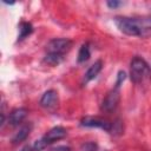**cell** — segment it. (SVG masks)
Segmentation results:
<instances>
[{"mask_svg": "<svg viewBox=\"0 0 151 151\" xmlns=\"http://www.w3.org/2000/svg\"><path fill=\"white\" fill-rule=\"evenodd\" d=\"M72 47V41L66 38H55L48 41L46 45V51L47 53H53L58 55H63L67 53Z\"/></svg>", "mask_w": 151, "mask_h": 151, "instance_id": "277c9868", "label": "cell"}, {"mask_svg": "<svg viewBox=\"0 0 151 151\" xmlns=\"http://www.w3.org/2000/svg\"><path fill=\"white\" fill-rule=\"evenodd\" d=\"M124 79H125V73H124L123 71L118 72V76H117V81H116V86H114V87H118V88H119V86H120V84L124 81Z\"/></svg>", "mask_w": 151, "mask_h": 151, "instance_id": "9a60e30c", "label": "cell"}, {"mask_svg": "<svg viewBox=\"0 0 151 151\" xmlns=\"http://www.w3.org/2000/svg\"><path fill=\"white\" fill-rule=\"evenodd\" d=\"M51 151H71V149L68 146H57V147H53L51 149Z\"/></svg>", "mask_w": 151, "mask_h": 151, "instance_id": "e0dca14e", "label": "cell"}, {"mask_svg": "<svg viewBox=\"0 0 151 151\" xmlns=\"http://www.w3.org/2000/svg\"><path fill=\"white\" fill-rule=\"evenodd\" d=\"M66 134H67L66 129H64L61 126L52 127L48 132H46L45 136H42L40 139H38V140L34 142V144L31 146L32 147V151H41L47 145H50V144H52V143H54L57 140L63 139Z\"/></svg>", "mask_w": 151, "mask_h": 151, "instance_id": "7a4b0ae2", "label": "cell"}, {"mask_svg": "<svg viewBox=\"0 0 151 151\" xmlns=\"http://www.w3.org/2000/svg\"><path fill=\"white\" fill-rule=\"evenodd\" d=\"M90 55H91V51H90V45L86 42V44H83L80 50H79V53H78V63H85L90 59Z\"/></svg>", "mask_w": 151, "mask_h": 151, "instance_id": "7c38bea8", "label": "cell"}, {"mask_svg": "<svg viewBox=\"0 0 151 151\" xmlns=\"http://www.w3.org/2000/svg\"><path fill=\"white\" fill-rule=\"evenodd\" d=\"M63 55H58V54H53V53H47L44 58V63H46L50 66H55L58 64L61 63L63 60Z\"/></svg>", "mask_w": 151, "mask_h": 151, "instance_id": "4fadbf2b", "label": "cell"}, {"mask_svg": "<svg viewBox=\"0 0 151 151\" xmlns=\"http://www.w3.org/2000/svg\"><path fill=\"white\" fill-rule=\"evenodd\" d=\"M31 132V125H24L19 129V131L15 133V136L13 137L12 142L13 143H20L22 140H25L27 138V136Z\"/></svg>", "mask_w": 151, "mask_h": 151, "instance_id": "8fae6325", "label": "cell"}, {"mask_svg": "<svg viewBox=\"0 0 151 151\" xmlns=\"http://www.w3.org/2000/svg\"><path fill=\"white\" fill-rule=\"evenodd\" d=\"M80 125L86 126V127H98L105 131L111 130V123H109L107 120L103 118H98V117H85L81 119Z\"/></svg>", "mask_w": 151, "mask_h": 151, "instance_id": "8992f818", "label": "cell"}, {"mask_svg": "<svg viewBox=\"0 0 151 151\" xmlns=\"http://www.w3.org/2000/svg\"><path fill=\"white\" fill-rule=\"evenodd\" d=\"M80 151H97V144L94 142H86L81 145Z\"/></svg>", "mask_w": 151, "mask_h": 151, "instance_id": "5bb4252c", "label": "cell"}, {"mask_svg": "<svg viewBox=\"0 0 151 151\" xmlns=\"http://www.w3.org/2000/svg\"><path fill=\"white\" fill-rule=\"evenodd\" d=\"M57 104H58V93L54 90L46 91L40 99V105L45 109H52Z\"/></svg>", "mask_w": 151, "mask_h": 151, "instance_id": "52a82bcc", "label": "cell"}, {"mask_svg": "<svg viewBox=\"0 0 151 151\" xmlns=\"http://www.w3.org/2000/svg\"><path fill=\"white\" fill-rule=\"evenodd\" d=\"M116 26L118 29L127 35H140L144 31L151 29V17L143 18H129V17H116Z\"/></svg>", "mask_w": 151, "mask_h": 151, "instance_id": "6da1fadb", "label": "cell"}, {"mask_svg": "<svg viewBox=\"0 0 151 151\" xmlns=\"http://www.w3.org/2000/svg\"><path fill=\"white\" fill-rule=\"evenodd\" d=\"M20 151H32V147H31V146H25V147H22Z\"/></svg>", "mask_w": 151, "mask_h": 151, "instance_id": "ac0fdd59", "label": "cell"}, {"mask_svg": "<svg viewBox=\"0 0 151 151\" xmlns=\"http://www.w3.org/2000/svg\"><path fill=\"white\" fill-rule=\"evenodd\" d=\"M118 103H119V88L114 87L105 96L101 103V110L105 112H111L117 107Z\"/></svg>", "mask_w": 151, "mask_h": 151, "instance_id": "5b68a950", "label": "cell"}, {"mask_svg": "<svg viewBox=\"0 0 151 151\" xmlns=\"http://www.w3.org/2000/svg\"><path fill=\"white\" fill-rule=\"evenodd\" d=\"M151 73L150 66L140 57H134L130 64V76L133 83H140Z\"/></svg>", "mask_w": 151, "mask_h": 151, "instance_id": "3957f363", "label": "cell"}, {"mask_svg": "<svg viewBox=\"0 0 151 151\" xmlns=\"http://www.w3.org/2000/svg\"><path fill=\"white\" fill-rule=\"evenodd\" d=\"M18 27H19V34H18V40L19 41L24 40L25 38H27L33 32V26L27 21H21Z\"/></svg>", "mask_w": 151, "mask_h": 151, "instance_id": "30bf717a", "label": "cell"}, {"mask_svg": "<svg viewBox=\"0 0 151 151\" xmlns=\"http://www.w3.org/2000/svg\"><path fill=\"white\" fill-rule=\"evenodd\" d=\"M120 5H122V2H120V1H117V0L107 1V6H109L110 8H117V7H119Z\"/></svg>", "mask_w": 151, "mask_h": 151, "instance_id": "2e32d148", "label": "cell"}, {"mask_svg": "<svg viewBox=\"0 0 151 151\" xmlns=\"http://www.w3.org/2000/svg\"><path fill=\"white\" fill-rule=\"evenodd\" d=\"M101 67H103L101 60H98V61H96L93 65H91L90 68H88V70L86 71V73L84 74V83L86 84V83L91 81L92 79H94V78L99 74V72L101 71Z\"/></svg>", "mask_w": 151, "mask_h": 151, "instance_id": "9c48e42d", "label": "cell"}, {"mask_svg": "<svg viewBox=\"0 0 151 151\" xmlns=\"http://www.w3.org/2000/svg\"><path fill=\"white\" fill-rule=\"evenodd\" d=\"M27 110L24 107H19V109H14L13 111H11V113L8 114V124L12 126L19 125L20 123H22V120L26 118L27 116Z\"/></svg>", "mask_w": 151, "mask_h": 151, "instance_id": "ba28073f", "label": "cell"}]
</instances>
